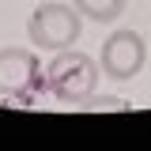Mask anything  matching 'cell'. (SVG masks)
<instances>
[{
    "mask_svg": "<svg viewBox=\"0 0 151 151\" xmlns=\"http://www.w3.org/2000/svg\"><path fill=\"white\" fill-rule=\"evenodd\" d=\"M72 4H76V12L83 19H91V23H113V19H121L129 0H72Z\"/></svg>",
    "mask_w": 151,
    "mask_h": 151,
    "instance_id": "5",
    "label": "cell"
},
{
    "mask_svg": "<svg viewBox=\"0 0 151 151\" xmlns=\"http://www.w3.org/2000/svg\"><path fill=\"white\" fill-rule=\"evenodd\" d=\"M147 60V42L136 30H113L98 49V68L106 79H132Z\"/></svg>",
    "mask_w": 151,
    "mask_h": 151,
    "instance_id": "4",
    "label": "cell"
},
{
    "mask_svg": "<svg viewBox=\"0 0 151 151\" xmlns=\"http://www.w3.org/2000/svg\"><path fill=\"white\" fill-rule=\"evenodd\" d=\"M83 34V15L76 12V4H42L30 12L27 19V38L38 49H49V53H60V49H72Z\"/></svg>",
    "mask_w": 151,
    "mask_h": 151,
    "instance_id": "2",
    "label": "cell"
},
{
    "mask_svg": "<svg viewBox=\"0 0 151 151\" xmlns=\"http://www.w3.org/2000/svg\"><path fill=\"white\" fill-rule=\"evenodd\" d=\"M38 87H45V68H42L38 53L4 45L0 49V94L4 98H27Z\"/></svg>",
    "mask_w": 151,
    "mask_h": 151,
    "instance_id": "3",
    "label": "cell"
},
{
    "mask_svg": "<svg viewBox=\"0 0 151 151\" xmlns=\"http://www.w3.org/2000/svg\"><path fill=\"white\" fill-rule=\"evenodd\" d=\"M98 76H102V68L94 57L79 53V49H60L45 64V91L60 98L64 106H83L98 87Z\"/></svg>",
    "mask_w": 151,
    "mask_h": 151,
    "instance_id": "1",
    "label": "cell"
},
{
    "mask_svg": "<svg viewBox=\"0 0 151 151\" xmlns=\"http://www.w3.org/2000/svg\"><path fill=\"white\" fill-rule=\"evenodd\" d=\"M83 106H87V110H129L125 98H94V94L83 102Z\"/></svg>",
    "mask_w": 151,
    "mask_h": 151,
    "instance_id": "6",
    "label": "cell"
}]
</instances>
